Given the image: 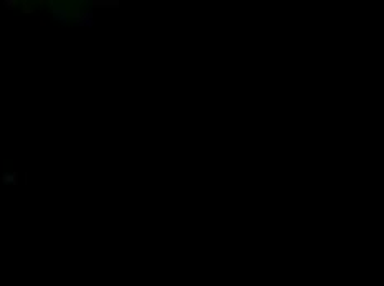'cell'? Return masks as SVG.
I'll use <instances>...</instances> for the list:
<instances>
[{
    "label": "cell",
    "instance_id": "6da1fadb",
    "mask_svg": "<svg viewBox=\"0 0 384 286\" xmlns=\"http://www.w3.org/2000/svg\"><path fill=\"white\" fill-rule=\"evenodd\" d=\"M2 182L4 184H13V185H17L18 184V174L17 172H12V174H9V172H5L4 176H2Z\"/></svg>",
    "mask_w": 384,
    "mask_h": 286
},
{
    "label": "cell",
    "instance_id": "7a4b0ae2",
    "mask_svg": "<svg viewBox=\"0 0 384 286\" xmlns=\"http://www.w3.org/2000/svg\"><path fill=\"white\" fill-rule=\"evenodd\" d=\"M5 5H7V8H15L17 0H7V2H5Z\"/></svg>",
    "mask_w": 384,
    "mask_h": 286
}]
</instances>
